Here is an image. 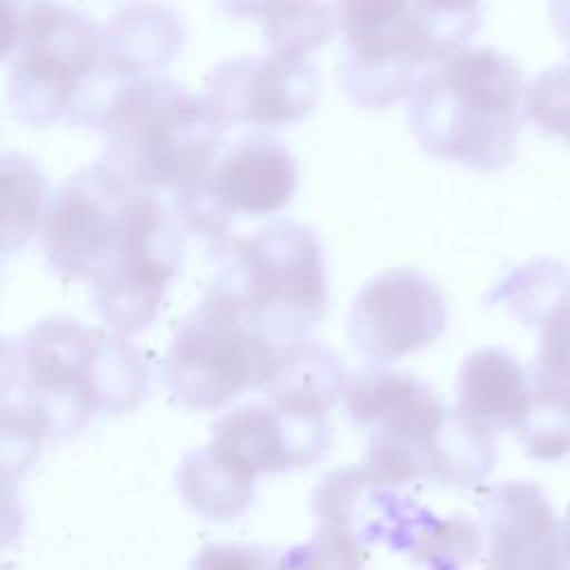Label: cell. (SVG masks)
I'll list each match as a JSON object with an SVG mask.
<instances>
[{
    "mask_svg": "<svg viewBox=\"0 0 570 570\" xmlns=\"http://www.w3.org/2000/svg\"><path fill=\"white\" fill-rule=\"evenodd\" d=\"M2 381L38 405L49 434L69 436L96 414H118L138 405L147 390V370L125 334H105L69 316H49L16 345L4 341Z\"/></svg>",
    "mask_w": 570,
    "mask_h": 570,
    "instance_id": "6da1fadb",
    "label": "cell"
},
{
    "mask_svg": "<svg viewBox=\"0 0 570 570\" xmlns=\"http://www.w3.org/2000/svg\"><path fill=\"white\" fill-rule=\"evenodd\" d=\"M523 96L521 73L505 53L465 47L419 78L410 94V129L436 158L497 171L514 158Z\"/></svg>",
    "mask_w": 570,
    "mask_h": 570,
    "instance_id": "7a4b0ae2",
    "label": "cell"
},
{
    "mask_svg": "<svg viewBox=\"0 0 570 570\" xmlns=\"http://www.w3.org/2000/svg\"><path fill=\"white\" fill-rule=\"evenodd\" d=\"M96 127L105 136L100 163L107 169L131 187L174 196L207 171L225 131L205 96L156 73L127 82Z\"/></svg>",
    "mask_w": 570,
    "mask_h": 570,
    "instance_id": "3957f363",
    "label": "cell"
},
{
    "mask_svg": "<svg viewBox=\"0 0 570 570\" xmlns=\"http://www.w3.org/2000/svg\"><path fill=\"white\" fill-rule=\"evenodd\" d=\"M479 22V4L390 0L338 4V29L345 33V91L367 109L396 102L412 94L419 67H434L465 49Z\"/></svg>",
    "mask_w": 570,
    "mask_h": 570,
    "instance_id": "277c9868",
    "label": "cell"
},
{
    "mask_svg": "<svg viewBox=\"0 0 570 570\" xmlns=\"http://www.w3.org/2000/svg\"><path fill=\"white\" fill-rule=\"evenodd\" d=\"M209 289L272 343L301 341L327 309L321 243L309 227L276 220L229 245Z\"/></svg>",
    "mask_w": 570,
    "mask_h": 570,
    "instance_id": "5b68a950",
    "label": "cell"
},
{
    "mask_svg": "<svg viewBox=\"0 0 570 570\" xmlns=\"http://www.w3.org/2000/svg\"><path fill=\"white\" fill-rule=\"evenodd\" d=\"M2 9V53H13L9 102L29 125H49L76 111L94 80L105 33L82 13L51 2Z\"/></svg>",
    "mask_w": 570,
    "mask_h": 570,
    "instance_id": "8992f818",
    "label": "cell"
},
{
    "mask_svg": "<svg viewBox=\"0 0 570 570\" xmlns=\"http://www.w3.org/2000/svg\"><path fill=\"white\" fill-rule=\"evenodd\" d=\"M281 350L207 289L167 347L165 387L187 410H220L252 387L263 390Z\"/></svg>",
    "mask_w": 570,
    "mask_h": 570,
    "instance_id": "52a82bcc",
    "label": "cell"
},
{
    "mask_svg": "<svg viewBox=\"0 0 570 570\" xmlns=\"http://www.w3.org/2000/svg\"><path fill=\"white\" fill-rule=\"evenodd\" d=\"M298 165L285 145L249 136L216 156L207 171L176 194L180 220L209 243H223L238 218H258L289 205Z\"/></svg>",
    "mask_w": 570,
    "mask_h": 570,
    "instance_id": "ba28073f",
    "label": "cell"
},
{
    "mask_svg": "<svg viewBox=\"0 0 570 570\" xmlns=\"http://www.w3.org/2000/svg\"><path fill=\"white\" fill-rule=\"evenodd\" d=\"M138 191L102 163L69 176L42 220L47 263L69 278L96 283L125 245Z\"/></svg>",
    "mask_w": 570,
    "mask_h": 570,
    "instance_id": "9c48e42d",
    "label": "cell"
},
{
    "mask_svg": "<svg viewBox=\"0 0 570 570\" xmlns=\"http://www.w3.org/2000/svg\"><path fill=\"white\" fill-rule=\"evenodd\" d=\"M180 263L176 218L156 194L140 189L122 249L114 265L94 283V303L118 334L147 327Z\"/></svg>",
    "mask_w": 570,
    "mask_h": 570,
    "instance_id": "30bf717a",
    "label": "cell"
},
{
    "mask_svg": "<svg viewBox=\"0 0 570 570\" xmlns=\"http://www.w3.org/2000/svg\"><path fill=\"white\" fill-rule=\"evenodd\" d=\"M448 323L441 287L414 267H394L370 278L356 294L347 336L374 363H392L434 343Z\"/></svg>",
    "mask_w": 570,
    "mask_h": 570,
    "instance_id": "8fae6325",
    "label": "cell"
},
{
    "mask_svg": "<svg viewBox=\"0 0 570 570\" xmlns=\"http://www.w3.org/2000/svg\"><path fill=\"white\" fill-rule=\"evenodd\" d=\"M318 96L314 67L305 58L267 53L220 62L205 98L227 125L274 129L303 120Z\"/></svg>",
    "mask_w": 570,
    "mask_h": 570,
    "instance_id": "7c38bea8",
    "label": "cell"
},
{
    "mask_svg": "<svg viewBox=\"0 0 570 570\" xmlns=\"http://www.w3.org/2000/svg\"><path fill=\"white\" fill-rule=\"evenodd\" d=\"M327 443L325 419L292 414L272 403H245L214 423L207 445L238 472L256 479L312 465Z\"/></svg>",
    "mask_w": 570,
    "mask_h": 570,
    "instance_id": "4fadbf2b",
    "label": "cell"
},
{
    "mask_svg": "<svg viewBox=\"0 0 570 570\" xmlns=\"http://www.w3.org/2000/svg\"><path fill=\"white\" fill-rule=\"evenodd\" d=\"M481 523L485 570H570L563 528L534 481H505L485 492Z\"/></svg>",
    "mask_w": 570,
    "mask_h": 570,
    "instance_id": "5bb4252c",
    "label": "cell"
},
{
    "mask_svg": "<svg viewBox=\"0 0 570 570\" xmlns=\"http://www.w3.org/2000/svg\"><path fill=\"white\" fill-rule=\"evenodd\" d=\"M343 399L354 423L407 445L416 452L419 463L421 452L452 412L425 381L385 367L356 374Z\"/></svg>",
    "mask_w": 570,
    "mask_h": 570,
    "instance_id": "9a60e30c",
    "label": "cell"
},
{
    "mask_svg": "<svg viewBox=\"0 0 570 570\" xmlns=\"http://www.w3.org/2000/svg\"><path fill=\"white\" fill-rule=\"evenodd\" d=\"M530 372L505 350L472 352L456 376V412L497 434L517 432L530 407Z\"/></svg>",
    "mask_w": 570,
    "mask_h": 570,
    "instance_id": "2e32d148",
    "label": "cell"
},
{
    "mask_svg": "<svg viewBox=\"0 0 570 570\" xmlns=\"http://www.w3.org/2000/svg\"><path fill=\"white\" fill-rule=\"evenodd\" d=\"M347 383L341 361L325 345L301 338L283 345L263 392L285 412L325 419L330 407L345 396Z\"/></svg>",
    "mask_w": 570,
    "mask_h": 570,
    "instance_id": "e0dca14e",
    "label": "cell"
},
{
    "mask_svg": "<svg viewBox=\"0 0 570 570\" xmlns=\"http://www.w3.org/2000/svg\"><path fill=\"white\" fill-rule=\"evenodd\" d=\"M539 327L537 356L530 365V407L570 414V283L530 321Z\"/></svg>",
    "mask_w": 570,
    "mask_h": 570,
    "instance_id": "ac0fdd59",
    "label": "cell"
},
{
    "mask_svg": "<svg viewBox=\"0 0 570 570\" xmlns=\"http://www.w3.org/2000/svg\"><path fill=\"white\" fill-rule=\"evenodd\" d=\"M183 501L207 519H234L254 494V479L220 459L209 445L189 452L176 474Z\"/></svg>",
    "mask_w": 570,
    "mask_h": 570,
    "instance_id": "d6986e66",
    "label": "cell"
},
{
    "mask_svg": "<svg viewBox=\"0 0 570 570\" xmlns=\"http://www.w3.org/2000/svg\"><path fill=\"white\" fill-rule=\"evenodd\" d=\"M47 180L40 167L22 154H4L0 165L2 200V252L20 249L42 227Z\"/></svg>",
    "mask_w": 570,
    "mask_h": 570,
    "instance_id": "ffe728a7",
    "label": "cell"
},
{
    "mask_svg": "<svg viewBox=\"0 0 570 570\" xmlns=\"http://www.w3.org/2000/svg\"><path fill=\"white\" fill-rule=\"evenodd\" d=\"M229 9L252 13L261 22L272 53L292 58H305L338 29V7L330 4H232Z\"/></svg>",
    "mask_w": 570,
    "mask_h": 570,
    "instance_id": "44dd1931",
    "label": "cell"
},
{
    "mask_svg": "<svg viewBox=\"0 0 570 570\" xmlns=\"http://www.w3.org/2000/svg\"><path fill=\"white\" fill-rule=\"evenodd\" d=\"M481 552V532L465 514L439 519L430 512L421 525L410 559L428 570H465Z\"/></svg>",
    "mask_w": 570,
    "mask_h": 570,
    "instance_id": "7402d4cb",
    "label": "cell"
},
{
    "mask_svg": "<svg viewBox=\"0 0 570 570\" xmlns=\"http://www.w3.org/2000/svg\"><path fill=\"white\" fill-rule=\"evenodd\" d=\"M367 550L354 530L321 523L309 541L278 557V570H363Z\"/></svg>",
    "mask_w": 570,
    "mask_h": 570,
    "instance_id": "603a6c76",
    "label": "cell"
},
{
    "mask_svg": "<svg viewBox=\"0 0 570 570\" xmlns=\"http://www.w3.org/2000/svg\"><path fill=\"white\" fill-rule=\"evenodd\" d=\"M523 114L546 134L570 142V58L543 69L528 82Z\"/></svg>",
    "mask_w": 570,
    "mask_h": 570,
    "instance_id": "cb8c5ba5",
    "label": "cell"
},
{
    "mask_svg": "<svg viewBox=\"0 0 570 570\" xmlns=\"http://www.w3.org/2000/svg\"><path fill=\"white\" fill-rule=\"evenodd\" d=\"M189 570H278V557L245 543H209L198 550Z\"/></svg>",
    "mask_w": 570,
    "mask_h": 570,
    "instance_id": "d4e9b609",
    "label": "cell"
},
{
    "mask_svg": "<svg viewBox=\"0 0 570 570\" xmlns=\"http://www.w3.org/2000/svg\"><path fill=\"white\" fill-rule=\"evenodd\" d=\"M548 11H550L557 33L570 45V2H552L548 7ZM568 58H570V53H568Z\"/></svg>",
    "mask_w": 570,
    "mask_h": 570,
    "instance_id": "484cf974",
    "label": "cell"
},
{
    "mask_svg": "<svg viewBox=\"0 0 570 570\" xmlns=\"http://www.w3.org/2000/svg\"><path fill=\"white\" fill-rule=\"evenodd\" d=\"M561 528H563V546H566V554H568V563H570V505L566 508Z\"/></svg>",
    "mask_w": 570,
    "mask_h": 570,
    "instance_id": "4316f807",
    "label": "cell"
}]
</instances>
